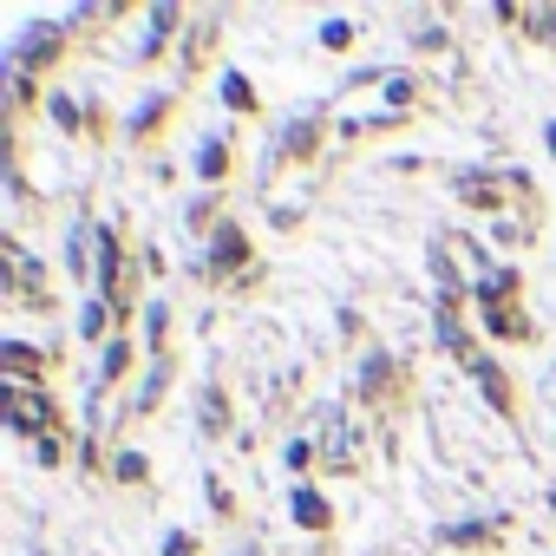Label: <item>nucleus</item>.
<instances>
[{
  "mask_svg": "<svg viewBox=\"0 0 556 556\" xmlns=\"http://www.w3.org/2000/svg\"><path fill=\"white\" fill-rule=\"evenodd\" d=\"M295 517H302V523H321V497H315V491H302V497H295Z\"/></svg>",
  "mask_w": 556,
  "mask_h": 556,
  "instance_id": "obj_2",
  "label": "nucleus"
},
{
  "mask_svg": "<svg viewBox=\"0 0 556 556\" xmlns=\"http://www.w3.org/2000/svg\"><path fill=\"white\" fill-rule=\"evenodd\" d=\"M549 151H556V125H549Z\"/></svg>",
  "mask_w": 556,
  "mask_h": 556,
  "instance_id": "obj_4",
  "label": "nucleus"
},
{
  "mask_svg": "<svg viewBox=\"0 0 556 556\" xmlns=\"http://www.w3.org/2000/svg\"><path fill=\"white\" fill-rule=\"evenodd\" d=\"M170 556H190V543H184V536H177V543H170Z\"/></svg>",
  "mask_w": 556,
  "mask_h": 556,
  "instance_id": "obj_3",
  "label": "nucleus"
},
{
  "mask_svg": "<svg viewBox=\"0 0 556 556\" xmlns=\"http://www.w3.org/2000/svg\"><path fill=\"white\" fill-rule=\"evenodd\" d=\"M8 419H14L21 432H34V426L47 419V406H40V393H14V406H8Z\"/></svg>",
  "mask_w": 556,
  "mask_h": 556,
  "instance_id": "obj_1",
  "label": "nucleus"
}]
</instances>
